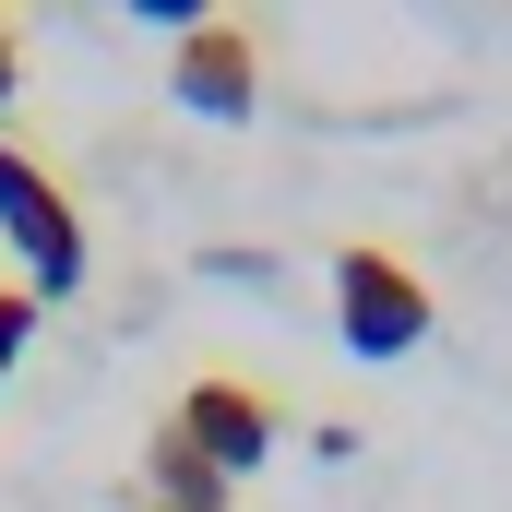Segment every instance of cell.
<instances>
[{"instance_id": "6da1fadb", "label": "cell", "mask_w": 512, "mask_h": 512, "mask_svg": "<svg viewBox=\"0 0 512 512\" xmlns=\"http://www.w3.org/2000/svg\"><path fill=\"white\" fill-rule=\"evenodd\" d=\"M429 322H441V298H429V274L405 251H382V239H346L334 251V334L358 358H417Z\"/></svg>"}, {"instance_id": "7a4b0ae2", "label": "cell", "mask_w": 512, "mask_h": 512, "mask_svg": "<svg viewBox=\"0 0 512 512\" xmlns=\"http://www.w3.org/2000/svg\"><path fill=\"white\" fill-rule=\"evenodd\" d=\"M0 239L24 251V298H72L84 286V215L60 191V167H36L24 143H0Z\"/></svg>"}, {"instance_id": "3957f363", "label": "cell", "mask_w": 512, "mask_h": 512, "mask_svg": "<svg viewBox=\"0 0 512 512\" xmlns=\"http://www.w3.org/2000/svg\"><path fill=\"white\" fill-rule=\"evenodd\" d=\"M167 429H179L215 477H262V453L286 441V405H274L262 382H239V370H203V382L179 393V417H167Z\"/></svg>"}, {"instance_id": "277c9868", "label": "cell", "mask_w": 512, "mask_h": 512, "mask_svg": "<svg viewBox=\"0 0 512 512\" xmlns=\"http://www.w3.org/2000/svg\"><path fill=\"white\" fill-rule=\"evenodd\" d=\"M167 84H179V108L191 120H251L262 108V36L251 24H227V12H203L191 36H179V60H167Z\"/></svg>"}, {"instance_id": "5b68a950", "label": "cell", "mask_w": 512, "mask_h": 512, "mask_svg": "<svg viewBox=\"0 0 512 512\" xmlns=\"http://www.w3.org/2000/svg\"><path fill=\"white\" fill-rule=\"evenodd\" d=\"M143 465H155L167 512H227V501H239V477H215V465H203V453H191L179 429H155V453H143Z\"/></svg>"}, {"instance_id": "8992f818", "label": "cell", "mask_w": 512, "mask_h": 512, "mask_svg": "<svg viewBox=\"0 0 512 512\" xmlns=\"http://www.w3.org/2000/svg\"><path fill=\"white\" fill-rule=\"evenodd\" d=\"M24 346H36V298H24V286H0V382H12V358H24Z\"/></svg>"}, {"instance_id": "52a82bcc", "label": "cell", "mask_w": 512, "mask_h": 512, "mask_svg": "<svg viewBox=\"0 0 512 512\" xmlns=\"http://www.w3.org/2000/svg\"><path fill=\"white\" fill-rule=\"evenodd\" d=\"M12 84H24V48H12V24H0V108H12Z\"/></svg>"}]
</instances>
